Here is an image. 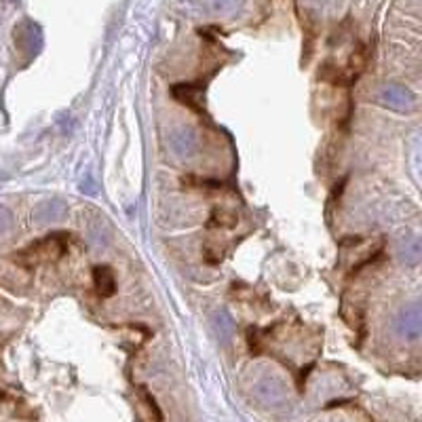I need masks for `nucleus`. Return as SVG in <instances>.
Here are the masks:
<instances>
[{"label":"nucleus","instance_id":"1","mask_svg":"<svg viewBox=\"0 0 422 422\" xmlns=\"http://www.w3.org/2000/svg\"><path fill=\"white\" fill-rule=\"evenodd\" d=\"M62 233H55L30 247H25L21 253H17L15 260H19L21 264L25 266H34V264H40V262H47V260H55L64 256L66 251V241H58Z\"/></svg>","mask_w":422,"mask_h":422},{"label":"nucleus","instance_id":"2","mask_svg":"<svg viewBox=\"0 0 422 422\" xmlns=\"http://www.w3.org/2000/svg\"><path fill=\"white\" fill-rule=\"evenodd\" d=\"M253 395H256V399L260 403H264L268 408H279L288 401V386L281 378L266 374V376L258 378L256 384H253Z\"/></svg>","mask_w":422,"mask_h":422},{"label":"nucleus","instance_id":"3","mask_svg":"<svg viewBox=\"0 0 422 422\" xmlns=\"http://www.w3.org/2000/svg\"><path fill=\"white\" fill-rule=\"evenodd\" d=\"M380 102L390 108V110H397V112H408L414 108L416 99H414V93L408 91L401 84H384L378 93Z\"/></svg>","mask_w":422,"mask_h":422},{"label":"nucleus","instance_id":"4","mask_svg":"<svg viewBox=\"0 0 422 422\" xmlns=\"http://www.w3.org/2000/svg\"><path fill=\"white\" fill-rule=\"evenodd\" d=\"M397 333L401 338L410 342H416L420 340V333H422V313H420V306L414 304V306H408L406 311H401L399 319H397Z\"/></svg>","mask_w":422,"mask_h":422},{"label":"nucleus","instance_id":"5","mask_svg":"<svg viewBox=\"0 0 422 422\" xmlns=\"http://www.w3.org/2000/svg\"><path fill=\"white\" fill-rule=\"evenodd\" d=\"M169 144H172V150L182 159H190L199 152V137L188 127L174 129L172 135H169Z\"/></svg>","mask_w":422,"mask_h":422},{"label":"nucleus","instance_id":"6","mask_svg":"<svg viewBox=\"0 0 422 422\" xmlns=\"http://www.w3.org/2000/svg\"><path fill=\"white\" fill-rule=\"evenodd\" d=\"M68 213V207L58 201V199H53V201H45L36 207L34 211V220L38 224H55V222H62Z\"/></svg>","mask_w":422,"mask_h":422},{"label":"nucleus","instance_id":"7","mask_svg":"<svg viewBox=\"0 0 422 422\" xmlns=\"http://www.w3.org/2000/svg\"><path fill=\"white\" fill-rule=\"evenodd\" d=\"M17 43L27 51V53H38L43 47V36H40V27L32 21H25L19 30L15 32Z\"/></svg>","mask_w":422,"mask_h":422},{"label":"nucleus","instance_id":"8","mask_svg":"<svg viewBox=\"0 0 422 422\" xmlns=\"http://www.w3.org/2000/svg\"><path fill=\"white\" fill-rule=\"evenodd\" d=\"M93 281H95V288L99 292V296L104 298H110L112 294L117 292V281H115V274L108 266H97L93 270Z\"/></svg>","mask_w":422,"mask_h":422},{"label":"nucleus","instance_id":"9","mask_svg":"<svg viewBox=\"0 0 422 422\" xmlns=\"http://www.w3.org/2000/svg\"><path fill=\"white\" fill-rule=\"evenodd\" d=\"M213 325H215V331L220 336V340L224 342H231L233 336H235V321L233 317L228 315V311H218L213 315Z\"/></svg>","mask_w":422,"mask_h":422},{"label":"nucleus","instance_id":"10","mask_svg":"<svg viewBox=\"0 0 422 422\" xmlns=\"http://www.w3.org/2000/svg\"><path fill=\"white\" fill-rule=\"evenodd\" d=\"M241 0H205V7L213 15H231L239 9Z\"/></svg>","mask_w":422,"mask_h":422},{"label":"nucleus","instance_id":"11","mask_svg":"<svg viewBox=\"0 0 422 422\" xmlns=\"http://www.w3.org/2000/svg\"><path fill=\"white\" fill-rule=\"evenodd\" d=\"M422 256V247H420V241L412 239V241H406L401 245V260L406 264H416Z\"/></svg>","mask_w":422,"mask_h":422},{"label":"nucleus","instance_id":"12","mask_svg":"<svg viewBox=\"0 0 422 422\" xmlns=\"http://www.w3.org/2000/svg\"><path fill=\"white\" fill-rule=\"evenodd\" d=\"M11 224H13V218H11V213H9V209H5L3 205H0V233L9 231Z\"/></svg>","mask_w":422,"mask_h":422}]
</instances>
